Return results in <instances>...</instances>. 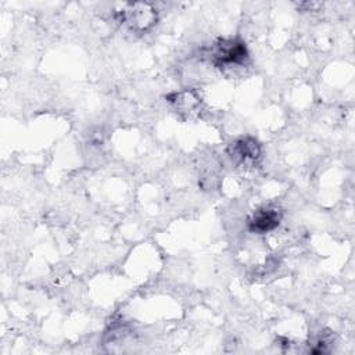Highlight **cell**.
Masks as SVG:
<instances>
[{"mask_svg": "<svg viewBox=\"0 0 355 355\" xmlns=\"http://www.w3.org/2000/svg\"><path fill=\"white\" fill-rule=\"evenodd\" d=\"M168 101L175 107V110L179 114H187V115L196 112L201 104V98L196 93L189 90L172 93L171 96H168Z\"/></svg>", "mask_w": 355, "mask_h": 355, "instance_id": "5", "label": "cell"}, {"mask_svg": "<svg viewBox=\"0 0 355 355\" xmlns=\"http://www.w3.org/2000/svg\"><path fill=\"white\" fill-rule=\"evenodd\" d=\"M282 211L276 207H262L251 214L247 220V229L252 233L263 234L276 229L282 220Z\"/></svg>", "mask_w": 355, "mask_h": 355, "instance_id": "4", "label": "cell"}, {"mask_svg": "<svg viewBox=\"0 0 355 355\" xmlns=\"http://www.w3.org/2000/svg\"><path fill=\"white\" fill-rule=\"evenodd\" d=\"M119 21L125 24L130 31L137 33H146L150 31L158 19L157 8L151 3L136 1L126 3L118 11Z\"/></svg>", "mask_w": 355, "mask_h": 355, "instance_id": "1", "label": "cell"}, {"mask_svg": "<svg viewBox=\"0 0 355 355\" xmlns=\"http://www.w3.org/2000/svg\"><path fill=\"white\" fill-rule=\"evenodd\" d=\"M207 55L215 67L227 68L244 64L248 58V50L243 40L229 37L216 40Z\"/></svg>", "mask_w": 355, "mask_h": 355, "instance_id": "2", "label": "cell"}, {"mask_svg": "<svg viewBox=\"0 0 355 355\" xmlns=\"http://www.w3.org/2000/svg\"><path fill=\"white\" fill-rule=\"evenodd\" d=\"M262 150L254 137H241L227 147V155L236 165H251L261 158Z\"/></svg>", "mask_w": 355, "mask_h": 355, "instance_id": "3", "label": "cell"}]
</instances>
